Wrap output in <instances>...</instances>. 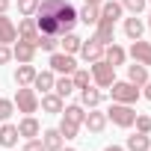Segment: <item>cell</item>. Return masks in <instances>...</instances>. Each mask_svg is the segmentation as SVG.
Masks as SVG:
<instances>
[{
	"label": "cell",
	"mask_w": 151,
	"mask_h": 151,
	"mask_svg": "<svg viewBox=\"0 0 151 151\" xmlns=\"http://www.w3.org/2000/svg\"><path fill=\"white\" fill-rule=\"evenodd\" d=\"M36 74H39V71H36L30 62H21V65H18V71H15V83H18V86H33Z\"/></svg>",
	"instance_id": "cell-15"
},
{
	"label": "cell",
	"mask_w": 151,
	"mask_h": 151,
	"mask_svg": "<svg viewBox=\"0 0 151 151\" xmlns=\"http://www.w3.org/2000/svg\"><path fill=\"white\" fill-rule=\"evenodd\" d=\"M36 9H39V0H18V12H21L24 18H33Z\"/></svg>",
	"instance_id": "cell-32"
},
{
	"label": "cell",
	"mask_w": 151,
	"mask_h": 151,
	"mask_svg": "<svg viewBox=\"0 0 151 151\" xmlns=\"http://www.w3.org/2000/svg\"><path fill=\"white\" fill-rule=\"evenodd\" d=\"M53 83H56L53 71H39V74H36V80H33V86H36V89H42V92H50V89H53Z\"/></svg>",
	"instance_id": "cell-24"
},
{
	"label": "cell",
	"mask_w": 151,
	"mask_h": 151,
	"mask_svg": "<svg viewBox=\"0 0 151 151\" xmlns=\"http://www.w3.org/2000/svg\"><path fill=\"white\" fill-rule=\"evenodd\" d=\"M148 30H151V15H148Z\"/></svg>",
	"instance_id": "cell-43"
},
{
	"label": "cell",
	"mask_w": 151,
	"mask_h": 151,
	"mask_svg": "<svg viewBox=\"0 0 151 151\" xmlns=\"http://www.w3.org/2000/svg\"><path fill=\"white\" fill-rule=\"evenodd\" d=\"M145 98L151 101V77H148V83H145Z\"/></svg>",
	"instance_id": "cell-39"
},
{
	"label": "cell",
	"mask_w": 151,
	"mask_h": 151,
	"mask_svg": "<svg viewBox=\"0 0 151 151\" xmlns=\"http://www.w3.org/2000/svg\"><path fill=\"white\" fill-rule=\"evenodd\" d=\"M83 3H86V6H101L104 0H83Z\"/></svg>",
	"instance_id": "cell-41"
},
{
	"label": "cell",
	"mask_w": 151,
	"mask_h": 151,
	"mask_svg": "<svg viewBox=\"0 0 151 151\" xmlns=\"http://www.w3.org/2000/svg\"><path fill=\"white\" fill-rule=\"evenodd\" d=\"M83 124H86L92 133H101V130L107 127V113H95V107H92V113H86Z\"/></svg>",
	"instance_id": "cell-17"
},
{
	"label": "cell",
	"mask_w": 151,
	"mask_h": 151,
	"mask_svg": "<svg viewBox=\"0 0 151 151\" xmlns=\"http://www.w3.org/2000/svg\"><path fill=\"white\" fill-rule=\"evenodd\" d=\"M50 71H56V74H74L77 71V62H74V56L71 53H50Z\"/></svg>",
	"instance_id": "cell-6"
},
{
	"label": "cell",
	"mask_w": 151,
	"mask_h": 151,
	"mask_svg": "<svg viewBox=\"0 0 151 151\" xmlns=\"http://www.w3.org/2000/svg\"><path fill=\"white\" fill-rule=\"evenodd\" d=\"M77 24V9H74L68 0H39V9H36V27L39 33L47 36H65L74 30Z\"/></svg>",
	"instance_id": "cell-1"
},
{
	"label": "cell",
	"mask_w": 151,
	"mask_h": 151,
	"mask_svg": "<svg viewBox=\"0 0 151 151\" xmlns=\"http://www.w3.org/2000/svg\"><path fill=\"white\" fill-rule=\"evenodd\" d=\"M21 151H45V145H42V139H39V136H36V139H27V142H24V148H21Z\"/></svg>",
	"instance_id": "cell-37"
},
{
	"label": "cell",
	"mask_w": 151,
	"mask_h": 151,
	"mask_svg": "<svg viewBox=\"0 0 151 151\" xmlns=\"http://www.w3.org/2000/svg\"><path fill=\"white\" fill-rule=\"evenodd\" d=\"M56 130L62 133V139H74V136H77V130H80V124H74V122H68V119H62Z\"/></svg>",
	"instance_id": "cell-30"
},
{
	"label": "cell",
	"mask_w": 151,
	"mask_h": 151,
	"mask_svg": "<svg viewBox=\"0 0 151 151\" xmlns=\"http://www.w3.org/2000/svg\"><path fill=\"white\" fill-rule=\"evenodd\" d=\"M18 39V27L12 24V18H6V12L0 15V45H12Z\"/></svg>",
	"instance_id": "cell-12"
},
{
	"label": "cell",
	"mask_w": 151,
	"mask_h": 151,
	"mask_svg": "<svg viewBox=\"0 0 151 151\" xmlns=\"http://www.w3.org/2000/svg\"><path fill=\"white\" fill-rule=\"evenodd\" d=\"M122 9H127V12L139 15V12L145 9V0H122Z\"/></svg>",
	"instance_id": "cell-34"
},
{
	"label": "cell",
	"mask_w": 151,
	"mask_h": 151,
	"mask_svg": "<svg viewBox=\"0 0 151 151\" xmlns=\"http://www.w3.org/2000/svg\"><path fill=\"white\" fill-rule=\"evenodd\" d=\"M130 56H133V62H139V65H151V45L142 42V39H136V42L130 45Z\"/></svg>",
	"instance_id": "cell-9"
},
{
	"label": "cell",
	"mask_w": 151,
	"mask_h": 151,
	"mask_svg": "<svg viewBox=\"0 0 151 151\" xmlns=\"http://www.w3.org/2000/svg\"><path fill=\"white\" fill-rule=\"evenodd\" d=\"M12 113H15V104H12V101H6V98H0V122H6Z\"/></svg>",
	"instance_id": "cell-36"
},
{
	"label": "cell",
	"mask_w": 151,
	"mask_h": 151,
	"mask_svg": "<svg viewBox=\"0 0 151 151\" xmlns=\"http://www.w3.org/2000/svg\"><path fill=\"white\" fill-rule=\"evenodd\" d=\"M42 133V124L33 119V116H24L21 122H18V136H24V139H36Z\"/></svg>",
	"instance_id": "cell-11"
},
{
	"label": "cell",
	"mask_w": 151,
	"mask_h": 151,
	"mask_svg": "<svg viewBox=\"0 0 151 151\" xmlns=\"http://www.w3.org/2000/svg\"><path fill=\"white\" fill-rule=\"evenodd\" d=\"M80 56H83L86 62H98V59H104V45L92 36L89 42H83V45H80Z\"/></svg>",
	"instance_id": "cell-8"
},
{
	"label": "cell",
	"mask_w": 151,
	"mask_h": 151,
	"mask_svg": "<svg viewBox=\"0 0 151 151\" xmlns=\"http://www.w3.org/2000/svg\"><path fill=\"white\" fill-rule=\"evenodd\" d=\"M95 27H98V30H95V39H98L104 47L116 42V21H110V18H98Z\"/></svg>",
	"instance_id": "cell-7"
},
{
	"label": "cell",
	"mask_w": 151,
	"mask_h": 151,
	"mask_svg": "<svg viewBox=\"0 0 151 151\" xmlns=\"http://www.w3.org/2000/svg\"><path fill=\"white\" fill-rule=\"evenodd\" d=\"M36 45H30V42H24V39H18L15 42V47H12V56L18 59V62H33V56H36Z\"/></svg>",
	"instance_id": "cell-10"
},
{
	"label": "cell",
	"mask_w": 151,
	"mask_h": 151,
	"mask_svg": "<svg viewBox=\"0 0 151 151\" xmlns=\"http://www.w3.org/2000/svg\"><path fill=\"white\" fill-rule=\"evenodd\" d=\"M104 151H122V148H119V145H110V148H104Z\"/></svg>",
	"instance_id": "cell-42"
},
{
	"label": "cell",
	"mask_w": 151,
	"mask_h": 151,
	"mask_svg": "<svg viewBox=\"0 0 151 151\" xmlns=\"http://www.w3.org/2000/svg\"><path fill=\"white\" fill-rule=\"evenodd\" d=\"M62 113H65L62 119H68V122H74V124H83V119H86V113H83V104H71V107H65Z\"/></svg>",
	"instance_id": "cell-29"
},
{
	"label": "cell",
	"mask_w": 151,
	"mask_h": 151,
	"mask_svg": "<svg viewBox=\"0 0 151 151\" xmlns=\"http://www.w3.org/2000/svg\"><path fill=\"white\" fill-rule=\"evenodd\" d=\"M18 39H24V42L36 45V39H39V27H36V18H24V21L18 24Z\"/></svg>",
	"instance_id": "cell-13"
},
{
	"label": "cell",
	"mask_w": 151,
	"mask_h": 151,
	"mask_svg": "<svg viewBox=\"0 0 151 151\" xmlns=\"http://www.w3.org/2000/svg\"><path fill=\"white\" fill-rule=\"evenodd\" d=\"M39 104H42V110H45V113H50V116H53V113H62V110H65V104H62V98H59L56 92H45Z\"/></svg>",
	"instance_id": "cell-14"
},
{
	"label": "cell",
	"mask_w": 151,
	"mask_h": 151,
	"mask_svg": "<svg viewBox=\"0 0 151 151\" xmlns=\"http://www.w3.org/2000/svg\"><path fill=\"white\" fill-rule=\"evenodd\" d=\"M92 80H95L98 86H110V83L116 80V68H113L107 59H98V62H92Z\"/></svg>",
	"instance_id": "cell-5"
},
{
	"label": "cell",
	"mask_w": 151,
	"mask_h": 151,
	"mask_svg": "<svg viewBox=\"0 0 151 151\" xmlns=\"http://www.w3.org/2000/svg\"><path fill=\"white\" fill-rule=\"evenodd\" d=\"M104 59L116 68V65H122V62L127 59V50H124V47H119V45L113 42V45H107V47H104Z\"/></svg>",
	"instance_id": "cell-16"
},
{
	"label": "cell",
	"mask_w": 151,
	"mask_h": 151,
	"mask_svg": "<svg viewBox=\"0 0 151 151\" xmlns=\"http://www.w3.org/2000/svg\"><path fill=\"white\" fill-rule=\"evenodd\" d=\"M9 59H12V47L9 45H0V65H6Z\"/></svg>",
	"instance_id": "cell-38"
},
{
	"label": "cell",
	"mask_w": 151,
	"mask_h": 151,
	"mask_svg": "<svg viewBox=\"0 0 151 151\" xmlns=\"http://www.w3.org/2000/svg\"><path fill=\"white\" fill-rule=\"evenodd\" d=\"M127 80H130L133 86H145V83H148V68L139 65V62L127 65Z\"/></svg>",
	"instance_id": "cell-18"
},
{
	"label": "cell",
	"mask_w": 151,
	"mask_h": 151,
	"mask_svg": "<svg viewBox=\"0 0 151 151\" xmlns=\"http://www.w3.org/2000/svg\"><path fill=\"white\" fill-rule=\"evenodd\" d=\"M6 9H9V0H0V15H3Z\"/></svg>",
	"instance_id": "cell-40"
},
{
	"label": "cell",
	"mask_w": 151,
	"mask_h": 151,
	"mask_svg": "<svg viewBox=\"0 0 151 151\" xmlns=\"http://www.w3.org/2000/svg\"><path fill=\"white\" fill-rule=\"evenodd\" d=\"M98 18H101V9H98V6H83V9L77 12V21H83L86 27L98 24Z\"/></svg>",
	"instance_id": "cell-25"
},
{
	"label": "cell",
	"mask_w": 151,
	"mask_h": 151,
	"mask_svg": "<svg viewBox=\"0 0 151 151\" xmlns=\"http://www.w3.org/2000/svg\"><path fill=\"white\" fill-rule=\"evenodd\" d=\"M142 30H145V24L133 15V18H124V33H127V39L130 42H136V39H142Z\"/></svg>",
	"instance_id": "cell-23"
},
{
	"label": "cell",
	"mask_w": 151,
	"mask_h": 151,
	"mask_svg": "<svg viewBox=\"0 0 151 151\" xmlns=\"http://www.w3.org/2000/svg\"><path fill=\"white\" fill-rule=\"evenodd\" d=\"M42 145H45V151H59V148H62V133H59L56 127L45 130V133H42Z\"/></svg>",
	"instance_id": "cell-19"
},
{
	"label": "cell",
	"mask_w": 151,
	"mask_h": 151,
	"mask_svg": "<svg viewBox=\"0 0 151 151\" xmlns=\"http://www.w3.org/2000/svg\"><path fill=\"white\" fill-rule=\"evenodd\" d=\"M36 47H42V50H56V36H47V33H39V39H36Z\"/></svg>",
	"instance_id": "cell-31"
},
{
	"label": "cell",
	"mask_w": 151,
	"mask_h": 151,
	"mask_svg": "<svg viewBox=\"0 0 151 151\" xmlns=\"http://www.w3.org/2000/svg\"><path fill=\"white\" fill-rule=\"evenodd\" d=\"M107 119H110L113 124H119V127H130V124L136 122V110H133L130 104H116V101H113V107L107 110Z\"/></svg>",
	"instance_id": "cell-3"
},
{
	"label": "cell",
	"mask_w": 151,
	"mask_h": 151,
	"mask_svg": "<svg viewBox=\"0 0 151 151\" xmlns=\"http://www.w3.org/2000/svg\"><path fill=\"white\" fill-rule=\"evenodd\" d=\"M0 145H3V148L18 145V124H3V127H0Z\"/></svg>",
	"instance_id": "cell-21"
},
{
	"label": "cell",
	"mask_w": 151,
	"mask_h": 151,
	"mask_svg": "<svg viewBox=\"0 0 151 151\" xmlns=\"http://www.w3.org/2000/svg\"><path fill=\"white\" fill-rule=\"evenodd\" d=\"M15 107H18L21 113L33 116V113L39 110V95H36V89H30V86H18V92H15Z\"/></svg>",
	"instance_id": "cell-4"
},
{
	"label": "cell",
	"mask_w": 151,
	"mask_h": 151,
	"mask_svg": "<svg viewBox=\"0 0 151 151\" xmlns=\"http://www.w3.org/2000/svg\"><path fill=\"white\" fill-rule=\"evenodd\" d=\"M101 101H104V95H101V89H92V86H86V89H80V104H83V107H89V110H92V107H98Z\"/></svg>",
	"instance_id": "cell-20"
},
{
	"label": "cell",
	"mask_w": 151,
	"mask_h": 151,
	"mask_svg": "<svg viewBox=\"0 0 151 151\" xmlns=\"http://www.w3.org/2000/svg\"><path fill=\"white\" fill-rule=\"evenodd\" d=\"M53 92H56L59 98H65V95H71V92H74V80H71V74H62V77L53 83Z\"/></svg>",
	"instance_id": "cell-28"
},
{
	"label": "cell",
	"mask_w": 151,
	"mask_h": 151,
	"mask_svg": "<svg viewBox=\"0 0 151 151\" xmlns=\"http://www.w3.org/2000/svg\"><path fill=\"white\" fill-rule=\"evenodd\" d=\"M127 148H130V151H148V148H151L148 133H133V136H127Z\"/></svg>",
	"instance_id": "cell-26"
},
{
	"label": "cell",
	"mask_w": 151,
	"mask_h": 151,
	"mask_svg": "<svg viewBox=\"0 0 151 151\" xmlns=\"http://www.w3.org/2000/svg\"><path fill=\"white\" fill-rule=\"evenodd\" d=\"M133 124H136V133H151V119L148 116H139L136 113V122Z\"/></svg>",
	"instance_id": "cell-35"
},
{
	"label": "cell",
	"mask_w": 151,
	"mask_h": 151,
	"mask_svg": "<svg viewBox=\"0 0 151 151\" xmlns=\"http://www.w3.org/2000/svg\"><path fill=\"white\" fill-rule=\"evenodd\" d=\"M59 151H74V148H59Z\"/></svg>",
	"instance_id": "cell-44"
},
{
	"label": "cell",
	"mask_w": 151,
	"mask_h": 151,
	"mask_svg": "<svg viewBox=\"0 0 151 151\" xmlns=\"http://www.w3.org/2000/svg\"><path fill=\"white\" fill-rule=\"evenodd\" d=\"M98 9H101V18H110V21H119V18H122V12H124V9H122V3H116V0H104Z\"/></svg>",
	"instance_id": "cell-22"
},
{
	"label": "cell",
	"mask_w": 151,
	"mask_h": 151,
	"mask_svg": "<svg viewBox=\"0 0 151 151\" xmlns=\"http://www.w3.org/2000/svg\"><path fill=\"white\" fill-rule=\"evenodd\" d=\"M110 95H113L116 104H136L139 89H136L130 80H113V83H110Z\"/></svg>",
	"instance_id": "cell-2"
},
{
	"label": "cell",
	"mask_w": 151,
	"mask_h": 151,
	"mask_svg": "<svg viewBox=\"0 0 151 151\" xmlns=\"http://www.w3.org/2000/svg\"><path fill=\"white\" fill-rule=\"evenodd\" d=\"M71 80H74V89H86L89 86V71L86 68H77V71L71 74Z\"/></svg>",
	"instance_id": "cell-33"
},
{
	"label": "cell",
	"mask_w": 151,
	"mask_h": 151,
	"mask_svg": "<svg viewBox=\"0 0 151 151\" xmlns=\"http://www.w3.org/2000/svg\"><path fill=\"white\" fill-rule=\"evenodd\" d=\"M59 39H62V50H65V53H71V56L77 53V50H80V45H83V39H80V36H74V33H65V36H59Z\"/></svg>",
	"instance_id": "cell-27"
}]
</instances>
